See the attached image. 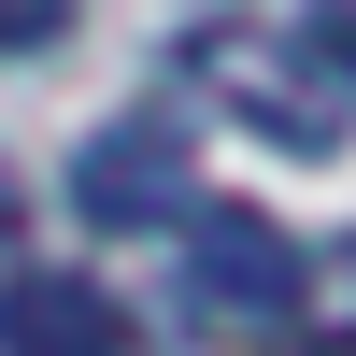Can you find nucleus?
I'll return each mask as SVG.
<instances>
[{
    "label": "nucleus",
    "instance_id": "3",
    "mask_svg": "<svg viewBox=\"0 0 356 356\" xmlns=\"http://www.w3.org/2000/svg\"><path fill=\"white\" fill-rule=\"evenodd\" d=\"M129 300L114 285H86V271H15L0 285V356H129Z\"/></svg>",
    "mask_w": 356,
    "mask_h": 356
},
{
    "label": "nucleus",
    "instance_id": "4",
    "mask_svg": "<svg viewBox=\"0 0 356 356\" xmlns=\"http://www.w3.org/2000/svg\"><path fill=\"white\" fill-rule=\"evenodd\" d=\"M72 29V0H0V57H29V43H57Z\"/></svg>",
    "mask_w": 356,
    "mask_h": 356
},
{
    "label": "nucleus",
    "instance_id": "1",
    "mask_svg": "<svg viewBox=\"0 0 356 356\" xmlns=\"http://www.w3.org/2000/svg\"><path fill=\"white\" fill-rule=\"evenodd\" d=\"M72 214L100 228V243H129V228H186V143L157 129V114H114V129H86L72 157Z\"/></svg>",
    "mask_w": 356,
    "mask_h": 356
},
{
    "label": "nucleus",
    "instance_id": "6",
    "mask_svg": "<svg viewBox=\"0 0 356 356\" xmlns=\"http://www.w3.org/2000/svg\"><path fill=\"white\" fill-rule=\"evenodd\" d=\"M15 228H29V200H15V171H0V243H15Z\"/></svg>",
    "mask_w": 356,
    "mask_h": 356
},
{
    "label": "nucleus",
    "instance_id": "5",
    "mask_svg": "<svg viewBox=\"0 0 356 356\" xmlns=\"http://www.w3.org/2000/svg\"><path fill=\"white\" fill-rule=\"evenodd\" d=\"M314 72H328V100H356V15H314Z\"/></svg>",
    "mask_w": 356,
    "mask_h": 356
},
{
    "label": "nucleus",
    "instance_id": "2",
    "mask_svg": "<svg viewBox=\"0 0 356 356\" xmlns=\"http://www.w3.org/2000/svg\"><path fill=\"white\" fill-rule=\"evenodd\" d=\"M300 300V243H285L271 214H243V200H214V214H186V314L200 328H271V314Z\"/></svg>",
    "mask_w": 356,
    "mask_h": 356
},
{
    "label": "nucleus",
    "instance_id": "7",
    "mask_svg": "<svg viewBox=\"0 0 356 356\" xmlns=\"http://www.w3.org/2000/svg\"><path fill=\"white\" fill-rule=\"evenodd\" d=\"M300 356H356V342H300Z\"/></svg>",
    "mask_w": 356,
    "mask_h": 356
}]
</instances>
